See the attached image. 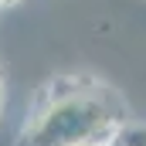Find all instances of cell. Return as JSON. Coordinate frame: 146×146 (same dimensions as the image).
Instances as JSON below:
<instances>
[{
  "mask_svg": "<svg viewBox=\"0 0 146 146\" xmlns=\"http://www.w3.org/2000/svg\"><path fill=\"white\" fill-rule=\"evenodd\" d=\"M115 143H122V146H146V126H119Z\"/></svg>",
  "mask_w": 146,
  "mask_h": 146,
  "instance_id": "cell-2",
  "label": "cell"
},
{
  "mask_svg": "<svg viewBox=\"0 0 146 146\" xmlns=\"http://www.w3.org/2000/svg\"><path fill=\"white\" fill-rule=\"evenodd\" d=\"M122 126L119 106L106 88L78 85L54 88L44 106L31 115L17 146H82V143H112Z\"/></svg>",
  "mask_w": 146,
  "mask_h": 146,
  "instance_id": "cell-1",
  "label": "cell"
},
{
  "mask_svg": "<svg viewBox=\"0 0 146 146\" xmlns=\"http://www.w3.org/2000/svg\"><path fill=\"white\" fill-rule=\"evenodd\" d=\"M3 99H7V82H3V72H0V115H3Z\"/></svg>",
  "mask_w": 146,
  "mask_h": 146,
  "instance_id": "cell-3",
  "label": "cell"
},
{
  "mask_svg": "<svg viewBox=\"0 0 146 146\" xmlns=\"http://www.w3.org/2000/svg\"><path fill=\"white\" fill-rule=\"evenodd\" d=\"M82 146H109V143H82Z\"/></svg>",
  "mask_w": 146,
  "mask_h": 146,
  "instance_id": "cell-5",
  "label": "cell"
},
{
  "mask_svg": "<svg viewBox=\"0 0 146 146\" xmlns=\"http://www.w3.org/2000/svg\"><path fill=\"white\" fill-rule=\"evenodd\" d=\"M109 146H122V143H115V139H112V143H109Z\"/></svg>",
  "mask_w": 146,
  "mask_h": 146,
  "instance_id": "cell-6",
  "label": "cell"
},
{
  "mask_svg": "<svg viewBox=\"0 0 146 146\" xmlns=\"http://www.w3.org/2000/svg\"><path fill=\"white\" fill-rule=\"evenodd\" d=\"M21 0H0V7H17Z\"/></svg>",
  "mask_w": 146,
  "mask_h": 146,
  "instance_id": "cell-4",
  "label": "cell"
}]
</instances>
